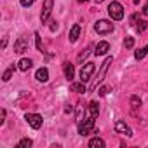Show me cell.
Wrapping results in <instances>:
<instances>
[{
	"mask_svg": "<svg viewBox=\"0 0 148 148\" xmlns=\"http://www.w3.org/2000/svg\"><path fill=\"white\" fill-rule=\"evenodd\" d=\"M112 61H113V58L112 56H108L106 59H105V63L101 64V68H99V71H98V77L92 80V84L89 86V91H94L103 80H105V77H106V71H108V68H110V64H112Z\"/></svg>",
	"mask_w": 148,
	"mask_h": 148,
	"instance_id": "6da1fadb",
	"label": "cell"
},
{
	"mask_svg": "<svg viewBox=\"0 0 148 148\" xmlns=\"http://www.w3.org/2000/svg\"><path fill=\"white\" fill-rule=\"evenodd\" d=\"M108 14H110V18L113 21H120L124 18V7H122V4L120 2H112L108 5Z\"/></svg>",
	"mask_w": 148,
	"mask_h": 148,
	"instance_id": "7a4b0ae2",
	"label": "cell"
},
{
	"mask_svg": "<svg viewBox=\"0 0 148 148\" xmlns=\"http://www.w3.org/2000/svg\"><path fill=\"white\" fill-rule=\"evenodd\" d=\"M94 30L98 35H108L113 32V23L112 21H106V19H99L96 25H94Z\"/></svg>",
	"mask_w": 148,
	"mask_h": 148,
	"instance_id": "3957f363",
	"label": "cell"
},
{
	"mask_svg": "<svg viewBox=\"0 0 148 148\" xmlns=\"http://www.w3.org/2000/svg\"><path fill=\"white\" fill-rule=\"evenodd\" d=\"M52 7H54V0H44V5H42V12H40V21L45 25L51 18V12H52Z\"/></svg>",
	"mask_w": 148,
	"mask_h": 148,
	"instance_id": "277c9868",
	"label": "cell"
},
{
	"mask_svg": "<svg viewBox=\"0 0 148 148\" xmlns=\"http://www.w3.org/2000/svg\"><path fill=\"white\" fill-rule=\"evenodd\" d=\"M94 71H96V64H94V63H86V64L82 66V70H80V80H82V82L91 80V77H92Z\"/></svg>",
	"mask_w": 148,
	"mask_h": 148,
	"instance_id": "5b68a950",
	"label": "cell"
},
{
	"mask_svg": "<svg viewBox=\"0 0 148 148\" xmlns=\"http://www.w3.org/2000/svg\"><path fill=\"white\" fill-rule=\"evenodd\" d=\"M94 122H96V117H91V115H89V119H87L84 124L79 125V134L87 136L89 132H94Z\"/></svg>",
	"mask_w": 148,
	"mask_h": 148,
	"instance_id": "8992f818",
	"label": "cell"
},
{
	"mask_svg": "<svg viewBox=\"0 0 148 148\" xmlns=\"http://www.w3.org/2000/svg\"><path fill=\"white\" fill-rule=\"evenodd\" d=\"M26 122L33 127V129H40L42 127V124H44V120H42V117L40 115H37V113H26Z\"/></svg>",
	"mask_w": 148,
	"mask_h": 148,
	"instance_id": "52a82bcc",
	"label": "cell"
},
{
	"mask_svg": "<svg viewBox=\"0 0 148 148\" xmlns=\"http://www.w3.org/2000/svg\"><path fill=\"white\" fill-rule=\"evenodd\" d=\"M28 47H30V44H28V40L25 37H19L14 42V52H18V54H23L25 51H28Z\"/></svg>",
	"mask_w": 148,
	"mask_h": 148,
	"instance_id": "ba28073f",
	"label": "cell"
},
{
	"mask_svg": "<svg viewBox=\"0 0 148 148\" xmlns=\"http://www.w3.org/2000/svg\"><path fill=\"white\" fill-rule=\"evenodd\" d=\"M115 131H117L119 134H125V136H129V138L132 136V131L129 129V125H127L124 120H117V122H115Z\"/></svg>",
	"mask_w": 148,
	"mask_h": 148,
	"instance_id": "9c48e42d",
	"label": "cell"
},
{
	"mask_svg": "<svg viewBox=\"0 0 148 148\" xmlns=\"http://www.w3.org/2000/svg\"><path fill=\"white\" fill-rule=\"evenodd\" d=\"M94 49H96V51H94V54H96V56H105V54L110 51V44L103 40V42H99Z\"/></svg>",
	"mask_w": 148,
	"mask_h": 148,
	"instance_id": "30bf717a",
	"label": "cell"
},
{
	"mask_svg": "<svg viewBox=\"0 0 148 148\" xmlns=\"http://www.w3.org/2000/svg\"><path fill=\"white\" fill-rule=\"evenodd\" d=\"M35 79L38 82H47L49 80V71H47V68H38L37 73H35Z\"/></svg>",
	"mask_w": 148,
	"mask_h": 148,
	"instance_id": "8fae6325",
	"label": "cell"
},
{
	"mask_svg": "<svg viewBox=\"0 0 148 148\" xmlns=\"http://www.w3.org/2000/svg\"><path fill=\"white\" fill-rule=\"evenodd\" d=\"M79 35H80V26H79V25H73L71 30H70V37H68L70 42H71V44L77 42V40H79Z\"/></svg>",
	"mask_w": 148,
	"mask_h": 148,
	"instance_id": "7c38bea8",
	"label": "cell"
},
{
	"mask_svg": "<svg viewBox=\"0 0 148 148\" xmlns=\"http://www.w3.org/2000/svg\"><path fill=\"white\" fill-rule=\"evenodd\" d=\"M70 87H71V91H75V92H80V94L89 91V89L84 86V82H82V80H80V82H71V84H70Z\"/></svg>",
	"mask_w": 148,
	"mask_h": 148,
	"instance_id": "4fadbf2b",
	"label": "cell"
},
{
	"mask_svg": "<svg viewBox=\"0 0 148 148\" xmlns=\"http://www.w3.org/2000/svg\"><path fill=\"white\" fill-rule=\"evenodd\" d=\"M32 64H33V63H32V59H28V58H23V59L18 63V68H19L21 71H28V70L32 68Z\"/></svg>",
	"mask_w": 148,
	"mask_h": 148,
	"instance_id": "5bb4252c",
	"label": "cell"
},
{
	"mask_svg": "<svg viewBox=\"0 0 148 148\" xmlns=\"http://www.w3.org/2000/svg\"><path fill=\"white\" fill-rule=\"evenodd\" d=\"M64 75H66V79H68V80H71V79H73V75H75V68H73V64H71V63H64Z\"/></svg>",
	"mask_w": 148,
	"mask_h": 148,
	"instance_id": "9a60e30c",
	"label": "cell"
},
{
	"mask_svg": "<svg viewBox=\"0 0 148 148\" xmlns=\"http://www.w3.org/2000/svg\"><path fill=\"white\" fill-rule=\"evenodd\" d=\"M89 146H91V148H105V141H103L101 138H92V139L89 141Z\"/></svg>",
	"mask_w": 148,
	"mask_h": 148,
	"instance_id": "2e32d148",
	"label": "cell"
},
{
	"mask_svg": "<svg viewBox=\"0 0 148 148\" xmlns=\"http://www.w3.org/2000/svg\"><path fill=\"white\" fill-rule=\"evenodd\" d=\"M89 115L91 117H98L99 115V108H98V103L96 101H91L89 103Z\"/></svg>",
	"mask_w": 148,
	"mask_h": 148,
	"instance_id": "e0dca14e",
	"label": "cell"
},
{
	"mask_svg": "<svg viewBox=\"0 0 148 148\" xmlns=\"http://www.w3.org/2000/svg\"><path fill=\"white\" fill-rule=\"evenodd\" d=\"M14 70H16V66L12 64L11 68H7V70L4 71V75H2V80H4V82H9V80H11V77H12V73H14Z\"/></svg>",
	"mask_w": 148,
	"mask_h": 148,
	"instance_id": "ac0fdd59",
	"label": "cell"
},
{
	"mask_svg": "<svg viewBox=\"0 0 148 148\" xmlns=\"http://www.w3.org/2000/svg\"><path fill=\"white\" fill-rule=\"evenodd\" d=\"M146 54H148V45H146V47H143V49H139V51H136V52H134V58L139 61V59H143Z\"/></svg>",
	"mask_w": 148,
	"mask_h": 148,
	"instance_id": "d6986e66",
	"label": "cell"
},
{
	"mask_svg": "<svg viewBox=\"0 0 148 148\" xmlns=\"http://www.w3.org/2000/svg\"><path fill=\"white\" fill-rule=\"evenodd\" d=\"M131 106H132V110H138L141 106V99L138 96H131Z\"/></svg>",
	"mask_w": 148,
	"mask_h": 148,
	"instance_id": "ffe728a7",
	"label": "cell"
},
{
	"mask_svg": "<svg viewBox=\"0 0 148 148\" xmlns=\"http://www.w3.org/2000/svg\"><path fill=\"white\" fill-rule=\"evenodd\" d=\"M33 143H32V139L30 138H25V139H21L19 143H18V148H30Z\"/></svg>",
	"mask_w": 148,
	"mask_h": 148,
	"instance_id": "44dd1931",
	"label": "cell"
},
{
	"mask_svg": "<svg viewBox=\"0 0 148 148\" xmlns=\"http://www.w3.org/2000/svg\"><path fill=\"white\" fill-rule=\"evenodd\" d=\"M136 23H138V25H136V30H138L139 33H141V32H145V30H146V26H148V23H146L145 19H139V21H136Z\"/></svg>",
	"mask_w": 148,
	"mask_h": 148,
	"instance_id": "7402d4cb",
	"label": "cell"
},
{
	"mask_svg": "<svg viewBox=\"0 0 148 148\" xmlns=\"http://www.w3.org/2000/svg\"><path fill=\"white\" fill-rule=\"evenodd\" d=\"M91 49H92V45H89V47H87L84 52H80V54H79V63H82V61H84V59L89 56V51H91Z\"/></svg>",
	"mask_w": 148,
	"mask_h": 148,
	"instance_id": "603a6c76",
	"label": "cell"
},
{
	"mask_svg": "<svg viewBox=\"0 0 148 148\" xmlns=\"http://www.w3.org/2000/svg\"><path fill=\"white\" fill-rule=\"evenodd\" d=\"M124 45H125V49H131V47L134 45V38H132V37H125V40H124Z\"/></svg>",
	"mask_w": 148,
	"mask_h": 148,
	"instance_id": "cb8c5ba5",
	"label": "cell"
},
{
	"mask_svg": "<svg viewBox=\"0 0 148 148\" xmlns=\"http://www.w3.org/2000/svg\"><path fill=\"white\" fill-rule=\"evenodd\" d=\"M35 42H37V49L38 51H42V40H40V35L35 32Z\"/></svg>",
	"mask_w": 148,
	"mask_h": 148,
	"instance_id": "d4e9b609",
	"label": "cell"
},
{
	"mask_svg": "<svg viewBox=\"0 0 148 148\" xmlns=\"http://www.w3.org/2000/svg\"><path fill=\"white\" fill-rule=\"evenodd\" d=\"M98 92H99V96H106V94L110 92V87H108V86H105V87H101Z\"/></svg>",
	"mask_w": 148,
	"mask_h": 148,
	"instance_id": "484cf974",
	"label": "cell"
},
{
	"mask_svg": "<svg viewBox=\"0 0 148 148\" xmlns=\"http://www.w3.org/2000/svg\"><path fill=\"white\" fill-rule=\"evenodd\" d=\"M82 119H84V112H82V110H79V112H77V125H80V124H82Z\"/></svg>",
	"mask_w": 148,
	"mask_h": 148,
	"instance_id": "4316f807",
	"label": "cell"
},
{
	"mask_svg": "<svg viewBox=\"0 0 148 148\" xmlns=\"http://www.w3.org/2000/svg\"><path fill=\"white\" fill-rule=\"evenodd\" d=\"M19 2H21V5H23V7H30V5L35 2V0H19Z\"/></svg>",
	"mask_w": 148,
	"mask_h": 148,
	"instance_id": "83f0119b",
	"label": "cell"
},
{
	"mask_svg": "<svg viewBox=\"0 0 148 148\" xmlns=\"http://www.w3.org/2000/svg\"><path fill=\"white\" fill-rule=\"evenodd\" d=\"M5 115H7V112L2 108V112H0V124H4V120H5Z\"/></svg>",
	"mask_w": 148,
	"mask_h": 148,
	"instance_id": "f1b7e54d",
	"label": "cell"
},
{
	"mask_svg": "<svg viewBox=\"0 0 148 148\" xmlns=\"http://www.w3.org/2000/svg\"><path fill=\"white\" fill-rule=\"evenodd\" d=\"M56 30H58V23L52 21V25H51V32H56Z\"/></svg>",
	"mask_w": 148,
	"mask_h": 148,
	"instance_id": "f546056e",
	"label": "cell"
},
{
	"mask_svg": "<svg viewBox=\"0 0 148 148\" xmlns=\"http://www.w3.org/2000/svg\"><path fill=\"white\" fill-rule=\"evenodd\" d=\"M71 112H73V106H71V105H68V106L64 108V113H71Z\"/></svg>",
	"mask_w": 148,
	"mask_h": 148,
	"instance_id": "4dcf8cb0",
	"label": "cell"
},
{
	"mask_svg": "<svg viewBox=\"0 0 148 148\" xmlns=\"http://www.w3.org/2000/svg\"><path fill=\"white\" fill-rule=\"evenodd\" d=\"M143 14H145V16H148V2H146V4H145V7H143Z\"/></svg>",
	"mask_w": 148,
	"mask_h": 148,
	"instance_id": "1f68e13d",
	"label": "cell"
},
{
	"mask_svg": "<svg viewBox=\"0 0 148 148\" xmlns=\"http://www.w3.org/2000/svg\"><path fill=\"white\" fill-rule=\"evenodd\" d=\"M5 45H7V37H4V40H2V49H4Z\"/></svg>",
	"mask_w": 148,
	"mask_h": 148,
	"instance_id": "d6a6232c",
	"label": "cell"
},
{
	"mask_svg": "<svg viewBox=\"0 0 148 148\" xmlns=\"http://www.w3.org/2000/svg\"><path fill=\"white\" fill-rule=\"evenodd\" d=\"M101 2H105V0H96V4H101Z\"/></svg>",
	"mask_w": 148,
	"mask_h": 148,
	"instance_id": "836d02e7",
	"label": "cell"
},
{
	"mask_svg": "<svg viewBox=\"0 0 148 148\" xmlns=\"http://www.w3.org/2000/svg\"><path fill=\"white\" fill-rule=\"evenodd\" d=\"M79 2H80V4H82V2H87V0H79Z\"/></svg>",
	"mask_w": 148,
	"mask_h": 148,
	"instance_id": "e575fe53",
	"label": "cell"
},
{
	"mask_svg": "<svg viewBox=\"0 0 148 148\" xmlns=\"http://www.w3.org/2000/svg\"><path fill=\"white\" fill-rule=\"evenodd\" d=\"M134 4H139V0H134Z\"/></svg>",
	"mask_w": 148,
	"mask_h": 148,
	"instance_id": "d590c367",
	"label": "cell"
}]
</instances>
